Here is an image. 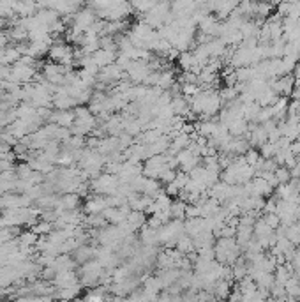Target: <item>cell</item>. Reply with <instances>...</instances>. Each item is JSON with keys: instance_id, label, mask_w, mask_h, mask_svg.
Listing matches in <instances>:
<instances>
[{"instance_id": "3", "label": "cell", "mask_w": 300, "mask_h": 302, "mask_svg": "<svg viewBox=\"0 0 300 302\" xmlns=\"http://www.w3.org/2000/svg\"><path fill=\"white\" fill-rule=\"evenodd\" d=\"M88 302H101V298L98 295H88Z\"/></svg>"}, {"instance_id": "2", "label": "cell", "mask_w": 300, "mask_h": 302, "mask_svg": "<svg viewBox=\"0 0 300 302\" xmlns=\"http://www.w3.org/2000/svg\"><path fill=\"white\" fill-rule=\"evenodd\" d=\"M274 175H276V180H278L279 186L288 184L290 180H292V172H290L286 166H278V170L274 172Z\"/></svg>"}, {"instance_id": "1", "label": "cell", "mask_w": 300, "mask_h": 302, "mask_svg": "<svg viewBox=\"0 0 300 302\" xmlns=\"http://www.w3.org/2000/svg\"><path fill=\"white\" fill-rule=\"evenodd\" d=\"M276 152H278V147H276V143H272V142H266L260 147V156H262L263 159H274Z\"/></svg>"}]
</instances>
